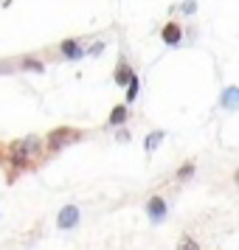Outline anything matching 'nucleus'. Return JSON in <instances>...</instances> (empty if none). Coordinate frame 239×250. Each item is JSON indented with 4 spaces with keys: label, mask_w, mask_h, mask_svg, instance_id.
Here are the masks:
<instances>
[{
    "label": "nucleus",
    "mask_w": 239,
    "mask_h": 250,
    "mask_svg": "<svg viewBox=\"0 0 239 250\" xmlns=\"http://www.w3.org/2000/svg\"><path fill=\"white\" fill-rule=\"evenodd\" d=\"M130 129H124V126H118V132H115V141H118V144H130Z\"/></svg>",
    "instance_id": "nucleus-15"
},
{
    "label": "nucleus",
    "mask_w": 239,
    "mask_h": 250,
    "mask_svg": "<svg viewBox=\"0 0 239 250\" xmlns=\"http://www.w3.org/2000/svg\"><path fill=\"white\" fill-rule=\"evenodd\" d=\"M138 90H141V82H138V76H132L127 82V104H132L138 99Z\"/></svg>",
    "instance_id": "nucleus-11"
},
{
    "label": "nucleus",
    "mask_w": 239,
    "mask_h": 250,
    "mask_svg": "<svg viewBox=\"0 0 239 250\" xmlns=\"http://www.w3.org/2000/svg\"><path fill=\"white\" fill-rule=\"evenodd\" d=\"M59 54H65V59H79L85 57V48L79 45V40H65L59 45Z\"/></svg>",
    "instance_id": "nucleus-6"
},
{
    "label": "nucleus",
    "mask_w": 239,
    "mask_h": 250,
    "mask_svg": "<svg viewBox=\"0 0 239 250\" xmlns=\"http://www.w3.org/2000/svg\"><path fill=\"white\" fill-rule=\"evenodd\" d=\"M160 40H163L166 45H180L183 28L174 23V20H169V23H163V28H160Z\"/></svg>",
    "instance_id": "nucleus-4"
},
{
    "label": "nucleus",
    "mask_w": 239,
    "mask_h": 250,
    "mask_svg": "<svg viewBox=\"0 0 239 250\" xmlns=\"http://www.w3.org/2000/svg\"><path fill=\"white\" fill-rule=\"evenodd\" d=\"M219 104H222L225 110H231V113H234V110H239V87H234V84H231V87H225V90H222V99H219Z\"/></svg>",
    "instance_id": "nucleus-5"
},
{
    "label": "nucleus",
    "mask_w": 239,
    "mask_h": 250,
    "mask_svg": "<svg viewBox=\"0 0 239 250\" xmlns=\"http://www.w3.org/2000/svg\"><path fill=\"white\" fill-rule=\"evenodd\" d=\"M79 219H82L79 205H65V208L59 211V216H57V228L59 230H73V228L79 225Z\"/></svg>",
    "instance_id": "nucleus-2"
},
{
    "label": "nucleus",
    "mask_w": 239,
    "mask_h": 250,
    "mask_svg": "<svg viewBox=\"0 0 239 250\" xmlns=\"http://www.w3.org/2000/svg\"><path fill=\"white\" fill-rule=\"evenodd\" d=\"M166 138V129H155V132H149L147 141H144V149H147V155H152L155 149L160 146V141Z\"/></svg>",
    "instance_id": "nucleus-9"
},
{
    "label": "nucleus",
    "mask_w": 239,
    "mask_h": 250,
    "mask_svg": "<svg viewBox=\"0 0 239 250\" xmlns=\"http://www.w3.org/2000/svg\"><path fill=\"white\" fill-rule=\"evenodd\" d=\"M180 12L183 14H194V12H197V0H183V3H180Z\"/></svg>",
    "instance_id": "nucleus-14"
},
{
    "label": "nucleus",
    "mask_w": 239,
    "mask_h": 250,
    "mask_svg": "<svg viewBox=\"0 0 239 250\" xmlns=\"http://www.w3.org/2000/svg\"><path fill=\"white\" fill-rule=\"evenodd\" d=\"M166 200L160 197V194H155V197H149V203H147V214L152 216V222H163L166 219Z\"/></svg>",
    "instance_id": "nucleus-3"
},
{
    "label": "nucleus",
    "mask_w": 239,
    "mask_h": 250,
    "mask_svg": "<svg viewBox=\"0 0 239 250\" xmlns=\"http://www.w3.org/2000/svg\"><path fill=\"white\" fill-rule=\"evenodd\" d=\"M79 138H85L79 129L59 126V129H51V132H48V138L43 141V144H48V149H62V146H68L70 141H79Z\"/></svg>",
    "instance_id": "nucleus-1"
},
{
    "label": "nucleus",
    "mask_w": 239,
    "mask_h": 250,
    "mask_svg": "<svg viewBox=\"0 0 239 250\" xmlns=\"http://www.w3.org/2000/svg\"><path fill=\"white\" fill-rule=\"evenodd\" d=\"M132 76H135V70L130 68L127 62H118V68L113 70V82L118 84V87H127V82L132 79Z\"/></svg>",
    "instance_id": "nucleus-7"
},
{
    "label": "nucleus",
    "mask_w": 239,
    "mask_h": 250,
    "mask_svg": "<svg viewBox=\"0 0 239 250\" xmlns=\"http://www.w3.org/2000/svg\"><path fill=\"white\" fill-rule=\"evenodd\" d=\"M20 68L28 70V73H45L43 59H34V57H23V59H20Z\"/></svg>",
    "instance_id": "nucleus-10"
},
{
    "label": "nucleus",
    "mask_w": 239,
    "mask_h": 250,
    "mask_svg": "<svg viewBox=\"0 0 239 250\" xmlns=\"http://www.w3.org/2000/svg\"><path fill=\"white\" fill-rule=\"evenodd\" d=\"M194 169H197V163H194V160H186L180 169H177V174H174V177H177L180 183H183V180H189V177L194 174Z\"/></svg>",
    "instance_id": "nucleus-12"
},
{
    "label": "nucleus",
    "mask_w": 239,
    "mask_h": 250,
    "mask_svg": "<svg viewBox=\"0 0 239 250\" xmlns=\"http://www.w3.org/2000/svg\"><path fill=\"white\" fill-rule=\"evenodd\" d=\"M177 250H200V245L194 242V236H189V233H183L180 242H177Z\"/></svg>",
    "instance_id": "nucleus-13"
},
{
    "label": "nucleus",
    "mask_w": 239,
    "mask_h": 250,
    "mask_svg": "<svg viewBox=\"0 0 239 250\" xmlns=\"http://www.w3.org/2000/svg\"><path fill=\"white\" fill-rule=\"evenodd\" d=\"M102 51H104V42H102V40H99V42H93L90 48H85V54H90V57H99Z\"/></svg>",
    "instance_id": "nucleus-16"
},
{
    "label": "nucleus",
    "mask_w": 239,
    "mask_h": 250,
    "mask_svg": "<svg viewBox=\"0 0 239 250\" xmlns=\"http://www.w3.org/2000/svg\"><path fill=\"white\" fill-rule=\"evenodd\" d=\"M127 115H130V110H127V104H115L113 110H110V126H124L127 124Z\"/></svg>",
    "instance_id": "nucleus-8"
}]
</instances>
